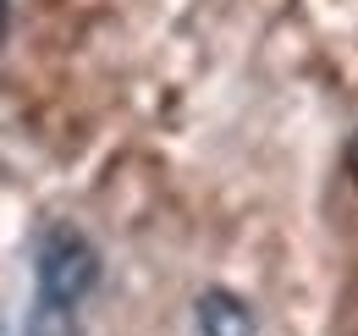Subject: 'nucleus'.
Listing matches in <instances>:
<instances>
[{
	"mask_svg": "<svg viewBox=\"0 0 358 336\" xmlns=\"http://www.w3.org/2000/svg\"><path fill=\"white\" fill-rule=\"evenodd\" d=\"M99 276H105V259H99L94 237L78 220H45L39 226V237H34V287H39V303L78 309L99 287Z\"/></svg>",
	"mask_w": 358,
	"mask_h": 336,
	"instance_id": "1",
	"label": "nucleus"
},
{
	"mask_svg": "<svg viewBox=\"0 0 358 336\" xmlns=\"http://www.w3.org/2000/svg\"><path fill=\"white\" fill-rule=\"evenodd\" d=\"M193 326H199V336H259L254 303L237 298L231 287H204L193 298Z\"/></svg>",
	"mask_w": 358,
	"mask_h": 336,
	"instance_id": "2",
	"label": "nucleus"
},
{
	"mask_svg": "<svg viewBox=\"0 0 358 336\" xmlns=\"http://www.w3.org/2000/svg\"><path fill=\"white\" fill-rule=\"evenodd\" d=\"M22 336H89V331H83L78 309H61V303H34V309H28Z\"/></svg>",
	"mask_w": 358,
	"mask_h": 336,
	"instance_id": "3",
	"label": "nucleus"
},
{
	"mask_svg": "<svg viewBox=\"0 0 358 336\" xmlns=\"http://www.w3.org/2000/svg\"><path fill=\"white\" fill-rule=\"evenodd\" d=\"M348 166H353V182H358V132H353V144H348Z\"/></svg>",
	"mask_w": 358,
	"mask_h": 336,
	"instance_id": "4",
	"label": "nucleus"
},
{
	"mask_svg": "<svg viewBox=\"0 0 358 336\" xmlns=\"http://www.w3.org/2000/svg\"><path fill=\"white\" fill-rule=\"evenodd\" d=\"M6 17H11V0H0V34H6Z\"/></svg>",
	"mask_w": 358,
	"mask_h": 336,
	"instance_id": "5",
	"label": "nucleus"
}]
</instances>
